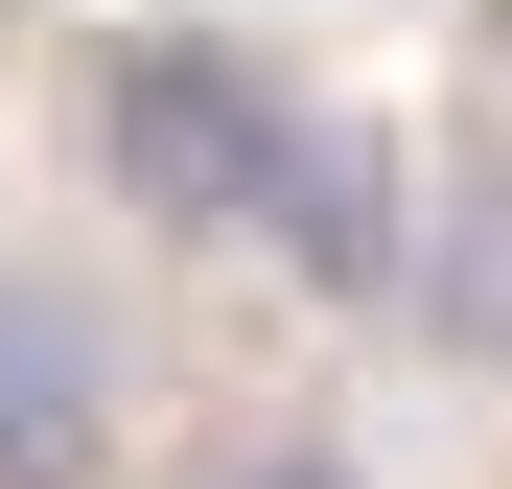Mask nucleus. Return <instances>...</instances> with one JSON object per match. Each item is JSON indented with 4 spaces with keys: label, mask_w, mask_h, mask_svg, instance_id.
Here are the masks:
<instances>
[{
    "label": "nucleus",
    "mask_w": 512,
    "mask_h": 489,
    "mask_svg": "<svg viewBox=\"0 0 512 489\" xmlns=\"http://www.w3.org/2000/svg\"><path fill=\"white\" fill-rule=\"evenodd\" d=\"M303 140H326V94H303V70H256L233 24H140V47L94 70V163H117V210L187 233V257H256V233H280Z\"/></svg>",
    "instance_id": "nucleus-1"
},
{
    "label": "nucleus",
    "mask_w": 512,
    "mask_h": 489,
    "mask_svg": "<svg viewBox=\"0 0 512 489\" xmlns=\"http://www.w3.org/2000/svg\"><path fill=\"white\" fill-rule=\"evenodd\" d=\"M94 420H117V326L70 303V280H24V257H0V489L94 466Z\"/></svg>",
    "instance_id": "nucleus-2"
},
{
    "label": "nucleus",
    "mask_w": 512,
    "mask_h": 489,
    "mask_svg": "<svg viewBox=\"0 0 512 489\" xmlns=\"http://www.w3.org/2000/svg\"><path fill=\"white\" fill-rule=\"evenodd\" d=\"M396 233H419V187H396V140H350V117H326L256 257H280V280H326V303H396Z\"/></svg>",
    "instance_id": "nucleus-3"
},
{
    "label": "nucleus",
    "mask_w": 512,
    "mask_h": 489,
    "mask_svg": "<svg viewBox=\"0 0 512 489\" xmlns=\"http://www.w3.org/2000/svg\"><path fill=\"white\" fill-rule=\"evenodd\" d=\"M396 303L443 326L466 373H512V163H466V187H419V233H396Z\"/></svg>",
    "instance_id": "nucleus-4"
},
{
    "label": "nucleus",
    "mask_w": 512,
    "mask_h": 489,
    "mask_svg": "<svg viewBox=\"0 0 512 489\" xmlns=\"http://www.w3.org/2000/svg\"><path fill=\"white\" fill-rule=\"evenodd\" d=\"M187 489H350L326 443H233V466H187Z\"/></svg>",
    "instance_id": "nucleus-5"
}]
</instances>
